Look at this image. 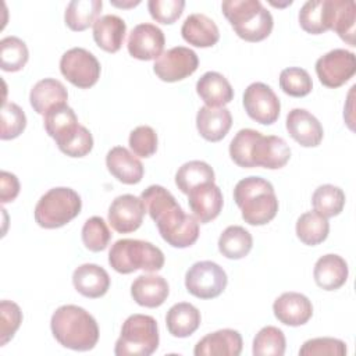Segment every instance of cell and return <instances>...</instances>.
Instances as JSON below:
<instances>
[{"label": "cell", "instance_id": "obj_4", "mask_svg": "<svg viewBox=\"0 0 356 356\" xmlns=\"http://www.w3.org/2000/svg\"><path fill=\"white\" fill-rule=\"evenodd\" d=\"M43 125L58 149L70 157H83L93 147L90 131L78 122L75 111L65 103L53 107L44 114Z\"/></svg>", "mask_w": 356, "mask_h": 356}, {"label": "cell", "instance_id": "obj_10", "mask_svg": "<svg viewBox=\"0 0 356 356\" xmlns=\"http://www.w3.org/2000/svg\"><path fill=\"white\" fill-rule=\"evenodd\" d=\"M228 278L224 268L210 260L196 261L185 274V286L188 292L199 299H213L220 296Z\"/></svg>", "mask_w": 356, "mask_h": 356}, {"label": "cell", "instance_id": "obj_21", "mask_svg": "<svg viewBox=\"0 0 356 356\" xmlns=\"http://www.w3.org/2000/svg\"><path fill=\"white\" fill-rule=\"evenodd\" d=\"M106 165L110 174L122 184L134 185L143 178V164L124 146H115L107 152Z\"/></svg>", "mask_w": 356, "mask_h": 356}, {"label": "cell", "instance_id": "obj_36", "mask_svg": "<svg viewBox=\"0 0 356 356\" xmlns=\"http://www.w3.org/2000/svg\"><path fill=\"white\" fill-rule=\"evenodd\" d=\"M312 204L314 211L325 218L338 216L345 206V193L341 188L325 184L320 185L312 196Z\"/></svg>", "mask_w": 356, "mask_h": 356}, {"label": "cell", "instance_id": "obj_47", "mask_svg": "<svg viewBox=\"0 0 356 356\" xmlns=\"http://www.w3.org/2000/svg\"><path fill=\"white\" fill-rule=\"evenodd\" d=\"M19 193V181L18 178L8 172V171H1L0 174V202L1 203H8L13 202Z\"/></svg>", "mask_w": 356, "mask_h": 356}, {"label": "cell", "instance_id": "obj_5", "mask_svg": "<svg viewBox=\"0 0 356 356\" xmlns=\"http://www.w3.org/2000/svg\"><path fill=\"white\" fill-rule=\"evenodd\" d=\"M234 200L242 211V218L250 225L270 222L278 211V199L270 181L261 177H246L234 188Z\"/></svg>", "mask_w": 356, "mask_h": 356}, {"label": "cell", "instance_id": "obj_29", "mask_svg": "<svg viewBox=\"0 0 356 356\" xmlns=\"http://www.w3.org/2000/svg\"><path fill=\"white\" fill-rule=\"evenodd\" d=\"M127 33L125 21L115 14H106L93 24V39L96 44L108 53H115L121 49Z\"/></svg>", "mask_w": 356, "mask_h": 356}, {"label": "cell", "instance_id": "obj_38", "mask_svg": "<svg viewBox=\"0 0 356 356\" xmlns=\"http://www.w3.org/2000/svg\"><path fill=\"white\" fill-rule=\"evenodd\" d=\"M334 21L332 31L350 46L355 44V21H356V6L352 0H334Z\"/></svg>", "mask_w": 356, "mask_h": 356}, {"label": "cell", "instance_id": "obj_46", "mask_svg": "<svg viewBox=\"0 0 356 356\" xmlns=\"http://www.w3.org/2000/svg\"><path fill=\"white\" fill-rule=\"evenodd\" d=\"M184 0H149L147 8L153 19L160 24H174L182 14Z\"/></svg>", "mask_w": 356, "mask_h": 356}, {"label": "cell", "instance_id": "obj_24", "mask_svg": "<svg viewBox=\"0 0 356 356\" xmlns=\"http://www.w3.org/2000/svg\"><path fill=\"white\" fill-rule=\"evenodd\" d=\"M170 293V286L165 278L154 274L139 275L131 285V296L143 307L161 306Z\"/></svg>", "mask_w": 356, "mask_h": 356}, {"label": "cell", "instance_id": "obj_39", "mask_svg": "<svg viewBox=\"0 0 356 356\" xmlns=\"http://www.w3.org/2000/svg\"><path fill=\"white\" fill-rule=\"evenodd\" d=\"M285 335L284 332L274 327H263L253 339V355L254 356H282L285 353Z\"/></svg>", "mask_w": 356, "mask_h": 356}, {"label": "cell", "instance_id": "obj_2", "mask_svg": "<svg viewBox=\"0 0 356 356\" xmlns=\"http://www.w3.org/2000/svg\"><path fill=\"white\" fill-rule=\"evenodd\" d=\"M229 156L235 164L243 168L264 167L277 170L289 161L291 149L280 136H264L256 129L243 128L232 138Z\"/></svg>", "mask_w": 356, "mask_h": 356}, {"label": "cell", "instance_id": "obj_19", "mask_svg": "<svg viewBox=\"0 0 356 356\" xmlns=\"http://www.w3.org/2000/svg\"><path fill=\"white\" fill-rule=\"evenodd\" d=\"M222 193L214 182L202 184L188 193V204L200 224L214 220L222 209Z\"/></svg>", "mask_w": 356, "mask_h": 356}, {"label": "cell", "instance_id": "obj_16", "mask_svg": "<svg viewBox=\"0 0 356 356\" xmlns=\"http://www.w3.org/2000/svg\"><path fill=\"white\" fill-rule=\"evenodd\" d=\"M165 38L163 31L149 22L136 25L128 38V53L138 60H157L163 54Z\"/></svg>", "mask_w": 356, "mask_h": 356}, {"label": "cell", "instance_id": "obj_35", "mask_svg": "<svg viewBox=\"0 0 356 356\" xmlns=\"http://www.w3.org/2000/svg\"><path fill=\"white\" fill-rule=\"evenodd\" d=\"M207 182H214V170L200 160H192L182 164L175 174V184L185 195L193 188Z\"/></svg>", "mask_w": 356, "mask_h": 356}, {"label": "cell", "instance_id": "obj_45", "mask_svg": "<svg viewBox=\"0 0 356 356\" xmlns=\"http://www.w3.org/2000/svg\"><path fill=\"white\" fill-rule=\"evenodd\" d=\"M300 356H316V355H331L343 356L346 355V345L343 341L330 337L313 338L306 341L299 349Z\"/></svg>", "mask_w": 356, "mask_h": 356}, {"label": "cell", "instance_id": "obj_23", "mask_svg": "<svg viewBox=\"0 0 356 356\" xmlns=\"http://www.w3.org/2000/svg\"><path fill=\"white\" fill-rule=\"evenodd\" d=\"M232 125V115L225 107H209L199 108L196 115V128L202 138L209 142H218L228 134Z\"/></svg>", "mask_w": 356, "mask_h": 356}, {"label": "cell", "instance_id": "obj_18", "mask_svg": "<svg viewBox=\"0 0 356 356\" xmlns=\"http://www.w3.org/2000/svg\"><path fill=\"white\" fill-rule=\"evenodd\" d=\"M275 318L291 327L306 324L313 316V305L307 296L299 292H284L273 303Z\"/></svg>", "mask_w": 356, "mask_h": 356}, {"label": "cell", "instance_id": "obj_33", "mask_svg": "<svg viewBox=\"0 0 356 356\" xmlns=\"http://www.w3.org/2000/svg\"><path fill=\"white\" fill-rule=\"evenodd\" d=\"M253 246V238L248 229L241 225L227 227L218 238V250L231 260H239L248 256Z\"/></svg>", "mask_w": 356, "mask_h": 356}, {"label": "cell", "instance_id": "obj_6", "mask_svg": "<svg viewBox=\"0 0 356 356\" xmlns=\"http://www.w3.org/2000/svg\"><path fill=\"white\" fill-rule=\"evenodd\" d=\"M221 10L235 33L248 42H260L273 31V15L259 0H225Z\"/></svg>", "mask_w": 356, "mask_h": 356}, {"label": "cell", "instance_id": "obj_43", "mask_svg": "<svg viewBox=\"0 0 356 356\" xmlns=\"http://www.w3.org/2000/svg\"><path fill=\"white\" fill-rule=\"evenodd\" d=\"M22 323L21 307L11 300L0 303V346H4L17 332Z\"/></svg>", "mask_w": 356, "mask_h": 356}, {"label": "cell", "instance_id": "obj_41", "mask_svg": "<svg viewBox=\"0 0 356 356\" xmlns=\"http://www.w3.org/2000/svg\"><path fill=\"white\" fill-rule=\"evenodd\" d=\"M81 234L85 248L90 252L104 250L111 239V232L107 227V222L99 216L88 218L82 227Z\"/></svg>", "mask_w": 356, "mask_h": 356}, {"label": "cell", "instance_id": "obj_42", "mask_svg": "<svg viewBox=\"0 0 356 356\" xmlns=\"http://www.w3.org/2000/svg\"><path fill=\"white\" fill-rule=\"evenodd\" d=\"M25 127H26V115L24 110L13 102H4L1 107L0 138L3 140L14 139L24 132Z\"/></svg>", "mask_w": 356, "mask_h": 356}, {"label": "cell", "instance_id": "obj_31", "mask_svg": "<svg viewBox=\"0 0 356 356\" xmlns=\"http://www.w3.org/2000/svg\"><path fill=\"white\" fill-rule=\"evenodd\" d=\"M200 312L192 303L179 302L170 307L165 316L167 330L172 337L186 338L200 325Z\"/></svg>", "mask_w": 356, "mask_h": 356}, {"label": "cell", "instance_id": "obj_3", "mask_svg": "<svg viewBox=\"0 0 356 356\" xmlns=\"http://www.w3.org/2000/svg\"><path fill=\"white\" fill-rule=\"evenodd\" d=\"M50 328L57 342L72 350H90L99 341V325L95 317L76 305H64L56 309Z\"/></svg>", "mask_w": 356, "mask_h": 356}, {"label": "cell", "instance_id": "obj_37", "mask_svg": "<svg viewBox=\"0 0 356 356\" xmlns=\"http://www.w3.org/2000/svg\"><path fill=\"white\" fill-rule=\"evenodd\" d=\"M29 51L25 42L17 36H6L0 40V65L3 71L15 72L25 67Z\"/></svg>", "mask_w": 356, "mask_h": 356}, {"label": "cell", "instance_id": "obj_1", "mask_svg": "<svg viewBox=\"0 0 356 356\" xmlns=\"http://www.w3.org/2000/svg\"><path fill=\"white\" fill-rule=\"evenodd\" d=\"M140 199L156 222L161 238L174 248H189L199 238V221L186 214L170 191L161 185L147 186Z\"/></svg>", "mask_w": 356, "mask_h": 356}, {"label": "cell", "instance_id": "obj_40", "mask_svg": "<svg viewBox=\"0 0 356 356\" xmlns=\"http://www.w3.org/2000/svg\"><path fill=\"white\" fill-rule=\"evenodd\" d=\"M280 88L292 97H303L313 89L309 72L300 67H288L280 74Z\"/></svg>", "mask_w": 356, "mask_h": 356}, {"label": "cell", "instance_id": "obj_44", "mask_svg": "<svg viewBox=\"0 0 356 356\" xmlns=\"http://www.w3.org/2000/svg\"><path fill=\"white\" fill-rule=\"evenodd\" d=\"M129 147L135 156L150 157L157 150V134L149 125H139L129 134Z\"/></svg>", "mask_w": 356, "mask_h": 356}, {"label": "cell", "instance_id": "obj_30", "mask_svg": "<svg viewBox=\"0 0 356 356\" xmlns=\"http://www.w3.org/2000/svg\"><path fill=\"white\" fill-rule=\"evenodd\" d=\"M68 100V92L63 82L54 78H44L40 79L33 85L29 93V102L32 108L44 115L49 110L56 106L65 104Z\"/></svg>", "mask_w": 356, "mask_h": 356}, {"label": "cell", "instance_id": "obj_17", "mask_svg": "<svg viewBox=\"0 0 356 356\" xmlns=\"http://www.w3.org/2000/svg\"><path fill=\"white\" fill-rule=\"evenodd\" d=\"M285 125L291 138L303 147H316L323 140V125L305 108H292L286 115Z\"/></svg>", "mask_w": 356, "mask_h": 356}, {"label": "cell", "instance_id": "obj_9", "mask_svg": "<svg viewBox=\"0 0 356 356\" xmlns=\"http://www.w3.org/2000/svg\"><path fill=\"white\" fill-rule=\"evenodd\" d=\"M159 328L154 317L147 314L129 316L115 342L117 356H149L159 348Z\"/></svg>", "mask_w": 356, "mask_h": 356}, {"label": "cell", "instance_id": "obj_26", "mask_svg": "<svg viewBox=\"0 0 356 356\" xmlns=\"http://www.w3.org/2000/svg\"><path fill=\"white\" fill-rule=\"evenodd\" d=\"M349 268L345 259L338 254L328 253L321 256L313 270L316 284L324 291H335L348 280Z\"/></svg>", "mask_w": 356, "mask_h": 356}, {"label": "cell", "instance_id": "obj_15", "mask_svg": "<svg viewBox=\"0 0 356 356\" xmlns=\"http://www.w3.org/2000/svg\"><path fill=\"white\" fill-rule=\"evenodd\" d=\"M146 213V207L140 197L131 193L117 196L108 207V222L111 228L120 234L136 231Z\"/></svg>", "mask_w": 356, "mask_h": 356}, {"label": "cell", "instance_id": "obj_25", "mask_svg": "<svg viewBox=\"0 0 356 356\" xmlns=\"http://www.w3.org/2000/svg\"><path fill=\"white\" fill-rule=\"evenodd\" d=\"M181 35L185 42L196 47H211L220 39V31L216 22L202 13L191 14L181 26Z\"/></svg>", "mask_w": 356, "mask_h": 356}, {"label": "cell", "instance_id": "obj_32", "mask_svg": "<svg viewBox=\"0 0 356 356\" xmlns=\"http://www.w3.org/2000/svg\"><path fill=\"white\" fill-rule=\"evenodd\" d=\"M102 7V0H72L65 8L64 21L71 31H85L96 22Z\"/></svg>", "mask_w": 356, "mask_h": 356}, {"label": "cell", "instance_id": "obj_7", "mask_svg": "<svg viewBox=\"0 0 356 356\" xmlns=\"http://www.w3.org/2000/svg\"><path fill=\"white\" fill-rule=\"evenodd\" d=\"M108 263L120 274H131L136 270L154 273L163 268L164 254L150 242L127 238L111 245Z\"/></svg>", "mask_w": 356, "mask_h": 356}, {"label": "cell", "instance_id": "obj_13", "mask_svg": "<svg viewBox=\"0 0 356 356\" xmlns=\"http://www.w3.org/2000/svg\"><path fill=\"white\" fill-rule=\"evenodd\" d=\"M243 107L252 120L263 125H270L278 120L281 103L268 85L253 82L243 92Z\"/></svg>", "mask_w": 356, "mask_h": 356}, {"label": "cell", "instance_id": "obj_11", "mask_svg": "<svg viewBox=\"0 0 356 356\" xmlns=\"http://www.w3.org/2000/svg\"><path fill=\"white\" fill-rule=\"evenodd\" d=\"M60 71L74 86L88 89L100 78L99 60L83 47H72L60 58Z\"/></svg>", "mask_w": 356, "mask_h": 356}, {"label": "cell", "instance_id": "obj_34", "mask_svg": "<svg viewBox=\"0 0 356 356\" xmlns=\"http://www.w3.org/2000/svg\"><path fill=\"white\" fill-rule=\"evenodd\" d=\"M296 236L305 245L314 246L324 242L330 232V222L317 211H306L296 221Z\"/></svg>", "mask_w": 356, "mask_h": 356}, {"label": "cell", "instance_id": "obj_27", "mask_svg": "<svg viewBox=\"0 0 356 356\" xmlns=\"http://www.w3.org/2000/svg\"><path fill=\"white\" fill-rule=\"evenodd\" d=\"M334 0H309L299 11V24L307 33L318 35L332 28Z\"/></svg>", "mask_w": 356, "mask_h": 356}, {"label": "cell", "instance_id": "obj_48", "mask_svg": "<svg viewBox=\"0 0 356 356\" xmlns=\"http://www.w3.org/2000/svg\"><path fill=\"white\" fill-rule=\"evenodd\" d=\"M139 3H140L139 0H136V1H129V3H124V1H122V3L111 1V4H113V6H115V7H122V8H124V7H134V6H138Z\"/></svg>", "mask_w": 356, "mask_h": 356}, {"label": "cell", "instance_id": "obj_28", "mask_svg": "<svg viewBox=\"0 0 356 356\" xmlns=\"http://www.w3.org/2000/svg\"><path fill=\"white\" fill-rule=\"evenodd\" d=\"M196 92L209 107H224L234 99L231 83L222 74L216 71H207L199 78Z\"/></svg>", "mask_w": 356, "mask_h": 356}, {"label": "cell", "instance_id": "obj_22", "mask_svg": "<svg viewBox=\"0 0 356 356\" xmlns=\"http://www.w3.org/2000/svg\"><path fill=\"white\" fill-rule=\"evenodd\" d=\"M72 284L82 296L96 299L107 293L110 288V275L103 267L93 263H85L74 270Z\"/></svg>", "mask_w": 356, "mask_h": 356}, {"label": "cell", "instance_id": "obj_20", "mask_svg": "<svg viewBox=\"0 0 356 356\" xmlns=\"http://www.w3.org/2000/svg\"><path fill=\"white\" fill-rule=\"evenodd\" d=\"M242 337L236 330L224 328L204 335L195 346V356H239Z\"/></svg>", "mask_w": 356, "mask_h": 356}, {"label": "cell", "instance_id": "obj_14", "mask_svg": "<svg viewBox=\"0 0 356 356\" xmlns=\"http://www.w3.org/2000/svg\"><path fill=\"white\" fill-rule=\"evenodd\" d=\"M199 65L197 54L185 46L171 47L154 61L153 71L164 82H177L192 75Z\"/></svg>", "mask_w": 356, "mask_h": 356}, {"label": "cell", "instance_id": "obj_8", "mask_svg": "<svg viewBox=\"0 0 356 356\" xmlns=\"http://www.w3.org/2000/svg\"><path fill=\"white\" fill-rule=\"evenodd\" d=\"M82 209L81 196L71 188L49 189L35 206V221L46 229L60 228L74 220Z\"/></svg>", "mask_w": 356, "mask_h": 356}, {"label": "cell", "instance_id": "obj_12", "mask_svg": "<svg viewBox=\"0 0 356 356\" xmlns=\"http://www.w3.org/2000/svg\"><path fill=\"white\" fill-rule=\"evenodd\" d=\"M356 72V56L345 49H334L316 61V74L327 88H339Z\"/></svg>", "mask_w": 356, "mask_h": 356}]
</instances>
